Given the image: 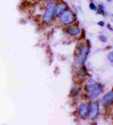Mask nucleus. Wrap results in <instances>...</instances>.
<instances>
[{"label":"nucleus","mask_w":113,"mask_h":125,"mask_svg":"<svg viewBox=\"0 0 113 125\" xmlns=\"http://www.w3.org/2000/svg\"><path fill=\"white\" fill-rule=\"evenodd\" d=\"M99 24L101 25V26H103V25H104V23L103 22V21H100V22L99 23Z\"/></svg>","instance_id":"nucleus-13"},{"label":"nucleus","mask_w":113,"mask_h":125,"mask_svg":"<svg viewBox=\"0 0 113 125\" xmlns=\"http://www.w3.org/2000/svg\"><path fill=\"white\" fill-rule=\"evenodd\" d=\"M90 8L92 10H96V7H95L94 4L92 3H91L90 4Z\"/></svg>","instance_id":"nucleus-11"},{"label":"nucleus","mask_w":113,"mask_h":125,"mask_svg":"<svg viewBox=\"0 0 113 125\" xmlns=\"http://www.w3.org/2000/svg\"><path fill=\"white\" fill-rule=\"evenodd\" d=\"M86 90L87 93V98L93 99L96 98L101 93L102 88L99 84L94 83L87 85Z\"/></svg>","instance_id":"nucleus-1"},{"label":"nucleus","mask_w":113,"mask_h":125,"mask_svg":"<svg viewBox=\"0 0 113 125\" xmlns=\"http://www.w3.org/2000/svg\"><path fill=\"white\" fill-rule=\"evenodd\" d=\"M100 39H101V40L102 41V42H106V38L105 37V36H103V35H102V36H101V37H100Z\"/></svg>","instance_id":"nucleus-12"},{"label":"nucleus","mask_w":113,"mask_h":125,"mask_svg":"<svg viewBox=\"0 0 113 125\" xmlns=\"http://www.w3.org/2000/svg\"><path fill=\"white\" fill-rule=\"evenodd\" d=\"M108 59L111 62H113V52H110L108 55Z\"/></svg>","instance_id":"nucleus-10"},{"label":"nucleus","mask_w":113,"mask_h":125,"mask_svg":"<svg viewBox=\"0 0 113 125\" xmlns=\"http://www.w3.org/2000/svg\"><path fill=\"white\" fill-rule=\"evenodd\" d=\"M47 1H51V0H47Z\"/></svg>","instance_id":"nucleus-14"},{"label":"nucleus","mask_w":113,"mask_h":125,"mask_svg":"<svg viewBox=\"0 0 113 125\" xmlns=\"http://www.w3.org/2000/svg\"><path fill=\"white\" fill-rule=\"evenodd\" d=\"M55 5L54 4H50L47 6V8L45 12L44 16V20L46 22H49L50 21L52 16L54 13V10H55Z\"/></svg>","instance_id":"nucleus-4"},{"label":"nucleus","mask_w":113,"mask_h":125,"mask_svg":"<svg viewBox=\"0 0 113 125\" xmlns=\"http://www.w3.org/2000/svg\"><path fill=\"white\" fill-rule=\"evenodd\" d=\"M67 33L71 35H76L79 33V31L77 28L76 27H71L67 30Z\"/></svg>","instance_id":"nucleus-9"},{"label":"nucleus","mask_w":113,"mask_h":125,"mask_svg":"<svg viewBox=\"0 0 113 125\" xmlns=\"http://www.w3.org/2000/svg\"><path fill=\"white\" fill-rule=\"evenodd\" d=\"M67 7L66 5L64 3H61L55 7V10H54V13L56 16H59V15L61 14L66 9Z\"/></svg>","instance_id":"nucleus-7"},{"label":"nucleus","mask_w":113,"mask_h":125,"mask_svg":"<svg viewBox=\"0 0 113 125\" xmlns=\"http://www.w3.org/2000/svg\"><path fill=\"white\" fill-rule=\"evenodd\" d=\"M99 113V106L96 103H93L90 105V110H89L88 115L90 118H94L97 117Z\"/></svg>","instance_id":"nucleus-5"},{"label":"nucleus","mask_w":113,"mask_h":125,"mask_svg":"<svg viewBox=\"0 0 113 125\" xmlns=\"http://www.w3.org/2000/svg\"><path fill=\"white\" fill-rule=\"evenodd\" d=\"M89 53V48L86 45L82 46L79 50L77 56L78 63L82 64L85 62L86 60Z\"/></svg>","instance_id":"nucleus-2"},{"label":"nucleus","mask_w":113,"mask_h":125,"mask_svg":"<svg viewBox=\"0 0 113 125\" xmlns=\"http://www.w3.org/2000/svg\"><path fill=\"white\" fill-rule=\"evenodd\" d=\"M60 19L62 23L65 24H69L73 21L74 16L71 11L67 10V11L62 13Z\"/></svg>","instance_id":"nucleus-3"},{"label":"nucleus","mask_w":113,"mask_h":125,"mask_svg":"<svg viewBox=\"0 0 113 125\" xmlns=\"http://www.w3.org/2000/svg\"><path fill=\"white\" fill-rule=\"evenodd\" d=\"M113 93L112 91L106 93L105 96L102 98L101 100V103L103 106H107L110 105L113 102Z\"/></svg>","instance_id":"nucleus-6"},{"label":"nucleus","mask_w":113,"mask_h":125,"mask_svg":"<svg viewBox=\"0 0 113 125\" xmlns=\"http://www.w3.org/2000/svg\"><path fill=\"white\" fill-rule=\"evenodd\" d=\"M89 107L87 104H84L82 105L79 107V114L81 116H86L89 113Z\"/></svg>","instance_id":"nucleus-8"}]
</instances>
